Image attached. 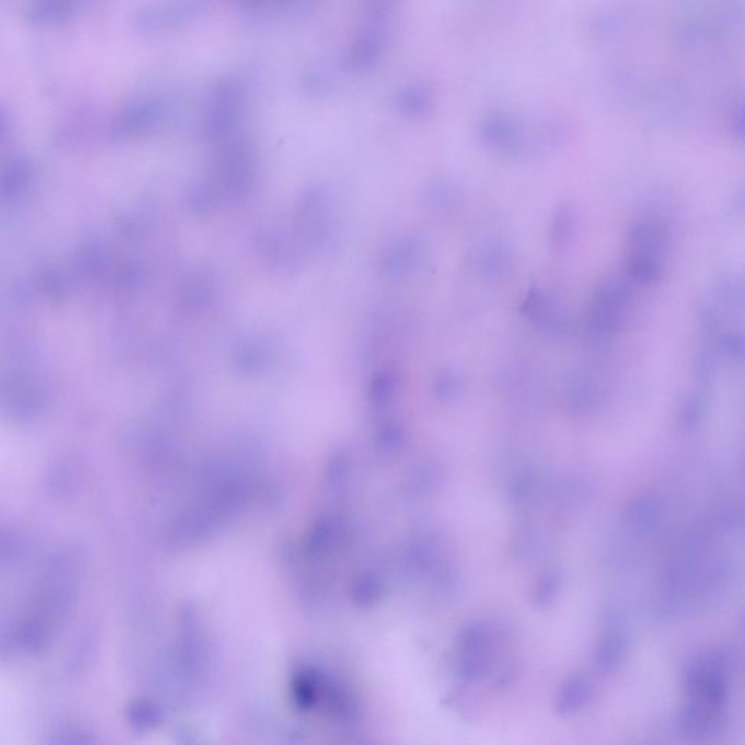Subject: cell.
<instances>
[{"instance_id": "6da1fadb", "label": "cell", "mask_w": 745, "mask_h": 745, "mask_svg": "<svg viewBox=\"0 0 745 745\" xmlns=\"http://www.w3.org/2000/svg\"><path fill=\"white\" fill-rule=\"evenodd\" d=\"M75 0H30L27 19L38 25L63 24L75 12Z\"/></svg>"}, {"instance_id": "7a4b0ae2", "label": "cell", "mask_w": 745, "mask_h": 745, "mask_svg": "<svg viewBox=\"0 0 745 745\" xmlns=\"http://www.w3.org/2000/svg\"><path fill=\"white\" fill-rule=\"evenodd\" d=\"M628 519L639 532H652L655 527L661 526L663 508L652 497L639 498V500L633 501Z\"/></svg>"}, {"instance_id": "3957f363", "label": "cell", "mask_w": 745, "mask_h": 745, "mask_svg": "<svg viewBox=\"0 0 745 745\" xmlns=\"http://www.w3.org/2000/svg\"><path fill=\"white\" fill-rule=\"evenodd\" d=\"M626 644L625 636L619 631H610L606 633L603 641L600 642L599 648H597V665L604 671H612L617 668V665L625 660Z\"/></svg>"}, {"instance_id": "277c9868", "label": "cell", "mask_w": 745, "mask_h": 745, "mask_svg": "<svg viewBox=\"0 0 745 745\" xmlns=\"http://www.w3.org/2000/svg\"><path fill=\"white\" fill-rule=\"evenodd\" d=\"M590 696L591 684L588 683L585 677H574V679L568 680L564 689L561 690V695H559V712L569 713L577 711L578 708L584 706L587 700H590Z\"/></svg>"}, {"instance_id": "5b68a950", "label": "cell", "mask_w": 745, "mask_h": 745, "mask_svg": "<svg viewBox=\"0 0 745 745\" xmlns=\"http://www.w3.org/2000/svg\"><path fill=\"white\" fill-rule=\"evenodd\" d=\"M556 583H558V580H556L555 575H545V577H543V580L540 581L539 587H537V603H551L553 597L556 596V588H558V584Z\"/></svg>"}]
</instances>
